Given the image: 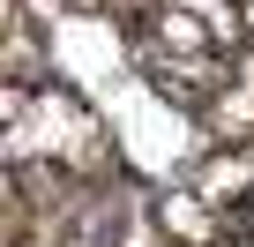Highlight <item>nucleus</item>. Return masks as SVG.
I'll use <instances>...</instances> for the list:
<instances>
[{"label": "nucleus", "instance_id": "f257e3e1", "mask_svg": "<svg viewBox=\"0 0 254 247\" xmlns=\"http://www.w3.org/2000/svg\"><path fill=\"white\" fill-rule=\"evenodd\" d=\"M239 38H247V8L239 0H165L150 38H142V60H150V75L165 90L209 97L224 60L239 53Z\"/></svg>", "mask_w": 254, "mask_h": 247}]
</instances>
